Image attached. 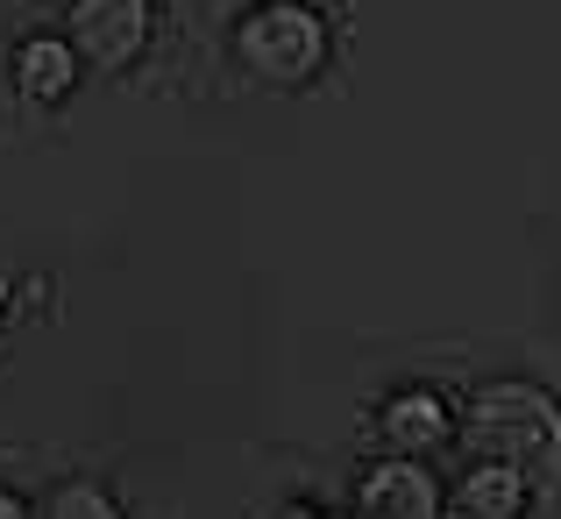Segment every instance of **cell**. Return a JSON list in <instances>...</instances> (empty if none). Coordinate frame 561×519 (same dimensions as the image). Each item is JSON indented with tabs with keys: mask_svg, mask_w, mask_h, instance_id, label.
<instances>
[{
	"mask_svg": "<svg viewBox=\"0 0 561 519\" xmlns=\"http://www.w3.org/2000/svg\"><path fill=\"white\" fill-rule=\"evenodd\" d=\"M36 519H128V506L100 477H79V470H71V477H57L50 492H43Z\"/></svg>",
	"mask_w": 561,
	"mask_h": 519,
	"instance_id": "obj_8",
	"label": "cell"
},
{
	"mask_svg": "<svg viewBox=\"0 0 561 519\" xmlns=\"http://www.w3.org/2000/svg\"><path fill=\"white\" fill-rule=\"evenodd\" d=\"M85 86V57L71 50L65 29H28V36L8 43V93L22 100L28 114H57L71 108Z\"/></svg>",
	"mask_w": 561,
	"mask_h": 519,
	"instance_id": "obj_5",
	"label": "cell"
},
{
	"mask_svg": "<svg viewBox=\"0 0 561 519\" xmlns=\"http://www.w3.org/2000/svg\"><path fill=\"white\" fill-rule=\"evenodd\" d=\"M157 0H65L57 29L71 36V50L85 57V71L100 79H128L142 57L157 50Z\"/></svg>",
	"mask_w": 561,
	"mask_h": 519,
	"instance_id": "obj_3",
	"label": "cell"
},
{
	"mask_svg": "<svg viewBox=\"0 0 561 519\" xmlns=\"http://www.w3.org/2000/svg\"><path fill=\"white\" fill-rule=\"evenodd\" d=\"M0 519H36V506H28L14 484H0Z\"/></svg>",
	"mask_w": 561,
	"mask_h": 519,
	"instance_id": "obj_9",
	"label": "cell"
},
{
	"mask_svg": "<svg viewBox=\"0 0 561 519\" xmlns=\"http://www.w3.org/2000/svg\"><path fill=\"white\" fill-rule=\"evenodd\" d=\"M370 435L383 455H448L462 449V398L440 384H398L370 406Z\"/></svg>",
	"mask_w": 561,
	"mask_h": 519,
	"instance_id": "obj_4",
	"label": "cell"
},
{
	"mask_svg": "<svg viewBox=\"0 0 561 519\" xmlns=\"http://www.w3.org/2000/svg\"><path fill=\"white\" fill-rule=\"evenodd\" d=\"M8 320H14V285L0 278V335H8Z\"/></svg>",
	"mask_w": 561,
	"mask_h": 519,
	"instance_id": "obj_10",
	"label": "cell"
},
{
	"mask_svg": "<svg viewBox=\"0 0 561 519\" xmlns=\"http://www.w3.org/2000/svg\"><path fill=\"white\" fill-rule=\"evenodd\" d=\"M534 506H540L534 484L512 463H491V455H469L448 477V519H526Z\"/></svg>",
	"mask_w": 561,
	"mask_h": 519,
	"instance_id": "obj_7",
	"label": "cell"
},
{
	"mask_svg": "<svg viewBox=\"0 0 561 519\" xmlns=\"http://www.w3.org/2000/svg\"><path fill=\"white\" fill-rule=\"evenodd\" d=\"M462 455L512 463L540 506H561V392L540 377H483L462 392Z\"/></svg>",
	"mask_w": 561,
	"mask_h": 519,
	"instance_id": "obj_1",
	"label": "cell"
},
{
	"mask_svg": "<svg viewBox=\"0 0 561 519\" xmlns=\"http://www.w3.org/2000/svg\"><path fill=\"white\" fill-rule=\"evenodd\" d=\"M342 519H377V512H363V506H348V512H342Z\"/></svg>",
	"mask_w": 561,
	"mask_h": 519,
	"instance_id": "obj_11",
	"label": "cell"
},
{
	"mask_svg": "<svg viewBox=\"0 0 561 519\" xmlns=\"http://www.w3.org/2000/svg\"><path fill=\"white\" fill-rule=\"evenodd\" d=\"M342 57V8L328 0H249L228 22V65L263 93H313Z\"/></svg>",
	"mask_w": 561,
	"mask_h": 519,
	"instance_id": "obj_2",
	"label": "cell"
},
{
	"mask_svg": "<svg viewBox=\"0 0 561 519\" xmlns=\"http://www.w3.org/2000/svg\"><path fill=\"white\" fill-rule=\"evenodd\" d=\"M348 506L377 512V519H448V484L426 455H370L348 484Z\"/></svg>",
	"mask_w": 561,
	"mask_h": 519,
	"instance_id": "obj_6",
	"label": "cell"
}]
</instances>
